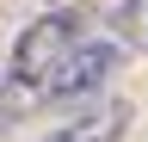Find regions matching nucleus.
I'll use <instances>...</instances> for the list:
<instances>
[{
	"mask_svg": "<svg viewBox=\"0 0 148 142\" xmlns=\"http://www.w3.org/2000/svg\"><path fill=\"white\" fill-rule=\"evenodd\" d=\"M117 62H123V43H111V37H74L68 43V56L56 62V74L43 80V99H56V105H80V99H92L99 86L117 74Z\"/></svg>",
	"mask_w": 148,
	"mask_h": 142,
	"instance_id": "obj_1",
	"label": "nucleus"
},
{
	"mask_svg": "<svg viewBox=\"0 0 148 142\" xmlns=\"http://www.w3.org/2000/svg\"><path fill=\"white\" fill-rule=\"evenodd\" d=\"M123 105H99V111H86V117H74L68 123V130H56L49 142H111V136H117L123 130Z\"/></svg>",
	"mask_w": 148,
	"mask_h": 142,
	"instance_id": "obj_2",
	"label": "nucleus"
}]
</instances>
